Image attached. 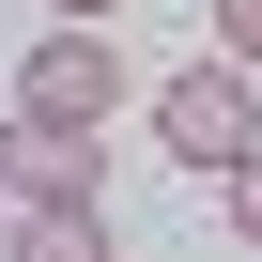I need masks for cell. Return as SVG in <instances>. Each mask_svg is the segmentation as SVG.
Instances as JSON below:
<instances>
[{
    "instance_id": "6da1fadb",
    "label": "cell",
    "mask_w": 262,
    "mask_h": 262,
    "mask_svg": "<svg viewBox=\"0 0 262 262\" xmlns=\"http://www.w3.org/2000/svg\"><path fill=\"white\" fill-rule=\"evenodd\" d=\"M155 139L216 185L247 139H262V108H247V62H185V77H155Z\"/></svg>"
},
{
    "instance_id": "7a4b0ae2",
    "label": "cell",
    "mask_w": 262,
    "mask_h": 262,
    "mask_svg": "<svg viewBox=\"0 0 262 262\" xmlns=\"http://www.w3.org/2000/svg\"><path fill=\"white\" fill-rule=\"evenodd\" d=\"M0 108H16V123H93V139H108V108H123V47H108V31H47V47L16 62V93H0Z\"/></svg>"
},
{
    "instance_id": "3957f363",
    "label": "cell",
    "mask_w": 262,
    "mask_h": 262,
    "mask_svg": "<svg viewBox=\"0 0 262 262\" xmlns=\"http://www.w3.org/2000/svg\"><path fill=\"white\" fill-rule=\"evenodd\" d=\"M0 201H16V216L108 201V139H93V123H0Z\"/></svg>"
},
{
    "instance_id": "277c9868",
    "label": "cell",
    "mask_w": 262,
    "mask_h": 262,
    "mask_svg": "<svg viewBox=\"0 0 262 262\" xmlns=\"http://www.w3.org/2000/svg\"><path fill=\"white\" fill-rule=\"evenodd\" d=\"M0 262H108V201H77V216H16Z\"/></svg>"
},
{
    "instance_id": "5b68a950",
    "label": "cell",
    "mask_w": 262,
    "mask_h": 262,
    "mask_svg": "<svg viewBox=\"0 0 262 262\" xmlns=\"http://www.w3.org/2000/svg\"><path fill=\"white\" fill-rule=\"evenodd\" d=\"M216 201H231V231H247V247H262V139H247V155H231V170H216Z\"/></svg>"
},
{
    "instance_id": "8992f818",
    "label": "cell",
    "mask_w": 262,
    "mask_h": 262,
    "mask_svg": "<svg viewBox=\"0 0 262 262\" xmlns=\"http://www.w3.org/2000/svg\"><path fill=\"white\" fill-rule=\"evenodd\" d=\"M216 62H247V77H262V0H216Z\"/></svg>"
},
{
    "instance_id": "52a82bcc",
    "label": "cell",
    "mask_w": 262,
    "mask_h": 262,
    "mask_svg": "<svg viewBox=\"0 0 262 262\" xmlns=\"http://www.w3.org/2000/svg\"><path fill=\"white\" fill-rule=\"evenodd\" d=\"M47 16H62V31H108V16H123V0H47Z\"/></svg>"
},
{
    "instance_id": "ba28073f",
    "label": "cell",
    "mask_w": 262,
    "mask_h": 262,
    "mask_svg": "<svg viewBox=\"0 0 262 262\" xmlns=\"http://www.w3.org/2000/svg\"><path fill=\"white\" fill-rule=\"evenodd\" d=\"M0 231H16V201H0Z\"/></svg>"
},
{
    "instance_id": "9c48e42d",
    "label": "cell",
    "mask_w": 262,
    "mask_h": 262,
    "mask_svg": "<svg viewBox=\"0 0 262 262\" xmlns=\"http://www.w3.org/2000/svg\"><path fill=\"white\" fill-rule=\"evenodd\" d=\"M0 123H16V108H0Z\"/></svg>"
}]
</instances>
